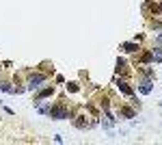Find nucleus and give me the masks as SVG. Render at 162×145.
Wrapping results in <instances>:
<instances>
[{
  "instance_id": "nucleus-1",
  "label": "nucleus",
  "mask_w": 162,
  "mask_h": 145,
  "mask_svg": "<svg viewBox=\"0 0 162 145\" xmlns=\"http://www.w3.org/2000/svg\"><path fill=\"white\" fill-rule=\"evenodd\" d=\"M48 113H50L52 119H67V117H69V110H67L65 106H61V104H58V106H52Z\"/></svg>"
},
{
  "instance_id": "nucleus-2",
  "label": "nucleus",
  "mask_w": 162,
  "mask_h": 145,
  "mask_svg": "<svg viewBox=\"0 0 162 145\" xmlns=\"http://www.w3.org/2000/svg\"><path fill=\"white\" fill-rule=\"evenodd\" d=\"M45 80V76L43 74H37V76H33L30 80H28V89H39V85Z\"/></svg>"
},
{
  "instance_id": "nucleus-3",
  "label": "nucleus",
  "mask_w": 162,
  "mask_h": 145,
  "mask_svg": "<svg viewBox=\"0 0 162 145\" xmlns=\"http://www.w3.org/2000/svg\"><path fill=\"white\" fill-rule=\"evenodd\" d=\"M117 87H119V91H123L125 96H134V91H132V87H130L127 82H123V80H119V82H117Z\"/></svg>"
},
{
  "instance_id": "nucleus-4",
  "label": "nucleus",
  "mask_w": 162,
  "mask_h": 145,
  "mask_svg": "<svg viewBox=\"0 0 162 145\" xmlns=\"http://www.w3.org/2000/svg\"><path fill=\"white\" fill-rule=\"evenodd\" d=\"M52 93H54V89H52V87H48V89H43V91H39V93H37V97H35V100L39 102V100H43V97L52 96Z\"/></svg>"
},
{
  "instance_id": "nucleus-5",
  "label": "nucleus",
  "mask_w": 162,
  "mask_h": 145,
  "mask_svg": "<svg viewBox=\"0 0 162 145\" xmlns=\"http://www.w3.org/2000/svg\"><path fill=\"white\" fill-rule=\"evenodd\" d=\"M141 91H143V93H149V91H151V82H149V80H143V82H141Z\"/></svg>"
},
{
  "instance_id": "nucleus-6",
  "label": "nucleus",
  "mask_w": 162,
  "mask_h": 145,
  "mask_svg": "<svg viewBox=\"0 0 162 145\" xmlns=\"http://www.w3.org/2000/svg\"><path fill=\"white\" fill-rule=\"evenodd\" d=\"M123 50H125V52H136V50H138V46H136V44H125V46H123Z\"/></svg>"
}]
</instances>
